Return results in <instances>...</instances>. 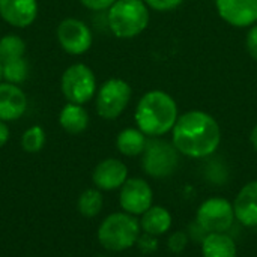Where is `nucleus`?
Returning a JSON list of instances; mask_svg holds the SVG:
<instances>
[{
    "instance_id": "obj_2",
    "label": "nucleus",
    "mask_w": 257,
    "mask_h": 257,
    "mask_svg": "<svg viewBox=\"0 0 257 257\" xmlns=\"http://www.w3.org/2000/svg\"><path fill=\"white\" fill-rule=\"evenodd\" d=\"M137 128L148 137H161L170 133L178 120V105L175 99L163 90L145 93L134 113Z\"/></svg>"
},
{
    "instance_id": "obj_18",
    "label": "nucleus",
    "mask_w": 257,
    "mask_h": 257,
    "mask_svg": "<svg viewBox=\"0 0 257 257\" xmlns=\"http://www.w3.org/2000/svg\"><path fill=\"white\" fill-rule=\"evenodd\" d=\"M59 123L69 134H81L89 126V114L83 105L68 102L59 114Z\"/></svg>"
},
{
    "instance_id": "obj_4",
    "label": "nucleus",
    "mask_w": 257,
    "mask_h": 257,
    "mask_svg": "<svg viewBox=\"0 0 257 257\" xmlns=\"http://www.w3.org/2000/svg\"><path fill=\"white\" fill-rule=\"evenodd\" d=\"M108 27L114 36L131 39L149 24V9L143 0H116L107 14Z\"/></svg>"
},
{
    "instance_id": "obj_24",
    "label": "nucleus",
    "mask_w": 257,
    "mask_h": 257,
    "mask_svg": "<svg viewBox=\"0 0 257 257\" xmlns=\"http://www.w3.org/2000/svg\"><path fill=\"white\" fill-rule=\"evenodd\" d=\"M188 241H190V236L184 230L169 232V236H167V250L170 253H173V254H179V253H182L187 248Z\"/></svg>"
},
{
    "instance_id": "obj_1",
    "label": "nucleus",
    "mask_w": 257,
    "mask_h": 257,
    "mask_svg": "<svg viewBox=\"0 0 257 257\" xmlns=\"http://www.w3.org/2000/svg\"><path fill=\"white\" fill-rule=\"evenodd\" d=\"M172 136V143L178 152L194 160L211 157L221 143L218 122L202 110H191L179 116Z\"/></svg>"
},
{
    "instance_id": "obj_20",
    "label": "nucleus",
    "mask_w": 257,
    "mask_h": 257,
    "mask_svg": "<svg viewBox=\"0 0 257 257\" xmlns=\"http://www.w3.org/2000/svg\"><path fill=\"white\" fill-rule=\"evenodd\" d=\"M102 206H104V197L101 194V190H98V188L84 190L80 194L78 202H77L78 212L87 218L96 217L102 211Z\"/></svg>"
},
{
    "instance_id": "obj_31",
    "label": "nucleus",
    "mask_w": 257,
    "mask_h": 257,
    "mask_svg": "<svg viewBox=\"0 0 257 257\" xmlns=\"http://www.w3.org/2000/svg\"><path fill=\"white\" fill-rule=\"evenodd\" d=\"M0 78H3V63L0 62Z\"/></svg>"
},
{
    "instance_id": "obj_12",
    "label": "nucleus",
    "mask_w": 257,
    "mask_h": 257,
    "mask_svg": "<svg viewBox=\"0 0 257 257\" xmlns=\"http://www.w3.org/2000/svg\"><path fill=\"white\" fill-rule=\"evenodd\" d=\"M128 179V167L117 158H107L96 164L92 181L95 187L101 191H114L120 190V187Z\"/></svg>"
},
{
    "instance_id": "obj_28",
    "label": "nucleus",
    "mask_w": 257,
    "mask_h": 257,
    "mask_svg": "<svg viewBox=\"0 0 257 257\" xmlns=\"http://www.w3.org/2000/svg\"><path fill=\"white\" fill-rule=\"evenodd\" d=\"M83 6H86L90 11H107L110 9L116 0H80Z\"/></svg>"
},
{
    "instance_id": "obj_5",
    "label": "nucleus",
    "mask_w": 257,
    "mask_h": 257,
    "mask_svg": "<svg viewBox=\"0 0 257 257\" xmlns=\"http://www.w3.org/2000/svg\"><path fill=\"white\" fill-rule=\"evenodd\" d=\"M179 152L173 143L152 137L148 140L142 154V169L154 179H166L172 176L179 166Z\"/></svg>"
},
{
    "instance_id": "obj_27",
    "label": "nucleus",
    "mask_w": 257,
    "mask_h": 257,
    "mask_svg": "<svg viewBox=\"0 0 257 257\" xmlns=\"http://www.w3.org/2000/svg\"><path fill=\"white\" fill-rule=\"evenodd\" d=\"M245 47L248 54L257 62V24H253L245 38Z\"/></svg>"
},
{
    "instance_id": "obj_25",
    "label": "nucleus",
    "mask_w": 257,
    "mask_h": 257,
    "mask_svg": "<svg viewBox=\"0 0 257 257\" xmlns=\"http://www.w3.org/2000/svg\"><path fill=\"white\" fill-rule=\"evenodd\" d=\"M137 248L145 254H152L158 250V238L157 236H152V235H148V233H143L140 235V238L137 239Z\"/></svg>"
},
{
    "instance_id": "obj_11",
    "label": "nucleus",
    "mask_w": 257,
    "mask_h": 257,
    "mask_svg": "<svg viewBox=\"0 0 257 257\" xmlns=\"http://www.w3.org/2000/svg\"><path fill=\"white\" fill-rule=\"evenodd\" d=\"M218 15L235 27L257 23V0H215Z\"/></svg>"
},
{
    "instance_id": "obj_15",
    "label": "nucleus",
    "mask_w": 257,
    "mask_h": 257,
    "mask_svg": "<svg viewBox=\"0 0 257 257\" xmlns=\"http://www.w3.org/2000/svg\"><path fill=\"white\" fill-rule=\"evenodd\" d=\"M27 108L24 92L12 83H0V120H17Z\"/></svg>"
},
{
    "instance_id": "obj_26",
    "label": "nucleus",
    "mask_w": 257,
    "mask_h": 257,
    "mask_svg": "<svg viewBox=\"0 0 257 257\" xmlns=\"http://www.w3.org/2000/svg\"><path fill=\"white\" fill-rule=\"evenodd\" d=\"M148 8L154 9V11H160V12H167V11H173L178 6L182 5L184 0H143Z\"/></svg>"
},
{
    "instance_id": "obj_6",
    "label": "nucleus",
    "mask_w": 257,
    "mask_h": 257,
    "mask_svg": "<svg viewBox=\"0 0 257 257\" xmlns=\"http://www.w3.org/2000/svg\"><path fill=\"white\" fill-rule=\"evenodd\" d=\"M196 221L208 233H223L232 229L236 221L233 203L221 196L203 200L196 211Z\"/></svg>"
},
{
    "instance_id": "obj_13",
    "label": "nucleus",
    "mask_w": 257,
    "mask_h": 257,
    "mask_svg": "<svg viewBox=\"0 0 257 257\" xmlns=\"http://www.w3.org/2000/svg\"><path fill=\"white\" fill-rule=\"evenodd\" d=\"M232 203L238 223L245 227H257V181L241 187Z\"/></svg>"
},
{
    "instance_id": "obj_16",
    "label": "nucleus",
    "mask_w": 257,
    "mask_h": 257,
    "mask_svg": "<svg viewBox=\"0 0 257 257\" xmlns=\"http://www.w3.org/2000/svg\"><path fill=\"white\" fill-rule=\"evenodd\" d=\"M139 221L143 233L160 238L170 232L173 224V217L167 208L160 205H152L143 215H140Z\"/></svg>"
},
{
    "instance_id": "obj_10",
    "label": "nucleus",
    "mask_w": 257,
    "mask_h": 257,
    "mask_svg": "<svg viewBox=\"0 0 257 257\" xmlns=\"http://www.w3.org/2000/svg\"><path fill=\"white\" fill-rule=\"evenodd\" d=\"M57 41L68 54L80 56L92 47L93 36L81 20L65 18L57 27Z\"/></svg>"
},
{
    "instance_id": "obj_17",
    "label": "nucleus",
    "mask_w": 257,
    "mask_h": 257,
    "mask_svg": "<svg viewBox=\"0 0 257 257\" xmlns=\"http://www.w3.org/2000/svg\"><path fill=\"white\" fill-rule=\"evenodd\" d=\"M202 257H238L235 239L223 233H208L202 241Z\"/></svg>"
},
{
    "instance_id": "obj_21",
    "label": "nucleus",
    "mask_w": 257,
    "mask_h": 257,
    "mask_svg": "<svg viewBox=\"0 0 257 257\" xmlns=\"http://www.w3.org/2000/svg\"><path fill=\"white\" fill-rule=\"evenodd\" d=\"M26 51V42L18 35H5L0 39V62L6 63L11 60L21 59Z\"/></svg>"
},
{
    "instance_id": "obj_9",
    "label": "nucleus",
    "mask_w": 257,
    "mask_h": 257,
    "mask_svg": "<svg viewBox=\"0 0 257 257\" xmlns=\"http://www.w3.org/2000/svg\"><path fill=\"white\" fill-rule=\"evenodd\" d=\"M119 205L126 214L143 215L154 205V191L149 182L142 178H128L119 190Z\"/></svg>"
},
{
    "instance_id": "obj_32",
    "label": "nucleus",
    "mask_w": 257,
    "mask_h": 257,
    "mask_svg": "<svg viewBox=\"0 0 257 257\" xmlns=\"http://www.w3.org/2000/svg\"><path fill=\"white\" fill-rule=\"evenodd\" d=\"M96 257H108V256H96Z\"/></svg>"
},
{
    "instance_id": "obj_23",
    "label": "nucleus",
    "mask_w": 257,
    "mask_h": 257,
    "mask_svg": "<svg viewBox=\"0 0 257 257\" xmlns=\"http://www.w3.org/2000/svg\"><path fill=\"white\" fill-rule=\"evenodd\" d=\"M45 145V131L39 125H33L21 137V146L26 152L29 154H36L39 152Z\"/></svg>"
},
{
    "instance_id": "obj_8",
    "label": "nucleus",
    "mask_w": 257,
    "mask_h": 257,
    "mask_svg": "<svg viewBox=\"0 0 257 257\" xmlns=\"http://www.w3.org/2000/svg\"><path fill=\"white\" fill-rule=\"evenodd\" d=\"M131 86L120 78L107 80L96 93V111L102 119L119 117L131 101Z\"/></svg>"
},
{
    "instance_id": "obj_29",
    "label": "nucleus",
    "mask_w": 257,
    "mask_h": 257,
    "mask_svg": "<svg viewBox=\"0 0 257 257\" xmlns=\"http://www.w3.org/2000/svg\"><path fill=\"white\" fill-rule=\"evenodd\" d=\"M8 140H9V128L3 120H0V148L5 146Z\"/></svg>"
},
{
    "instance_id": "obj_14",
    "label": "nucleus",
    "mask_w": 257,
    "mask_h": 257,
    "mask_svg": "<svg viewBox=\"0 0 257 257\" xmlns=\"http://www.w3.org/2000/svg\"><path fill=\"white\" fill-rule=\"evenodd\" d=\"M2 18L14 27H29L38 15L36 0H0Z\"/></svg>"
},
{
    "instance_id": "obj_19",
    "label": "nucleus",
    "mask_w": 257,
    "mask_h": 257,
    "mask_svg": "<svg viewBox=\"0 0 257 257\" xmlns=\"http://www.w3.org/2000/svg\"><path fill=\"white\" fill-rule=\"evenodd\" d=\"M148 143V136L139 128H125L119 133L116 139L117 151L125 157H139L143 154Z\"/></svg>"
},
{
    "instance_id": "obj_7",
    "label": "nucleus",
    "mask_w": 257,
    "mask_h": 257,
    "mask_svg": "<svg viewBox=\"0 0 257 257\" xmlns=\"http://www.w3.org/2000/svg\"><path fill=\"white\" fill-rule=\"evenodd\" d=\"M60 87L68 102L83 105L95 96L96 78L89 66L83 63H75L66 68V71L63 72Z\"/></svg>"
},
{
    "instance_id": "obj_3",
    "label": "nucleus",
    "mask_w": 257,
    "mask_h": 257,
    "mask_svg": "<svg viewBox=\"0 0 257 257\" xmlns=\"http://www.w3.org/2000/svg\"><path fill=\"white\" fill-rule=\"evenodd\" d=\"M142 235L140 221L137 217L123 211L107 215L98 227V242L107 251L120 253L137 244Z\"/></svg>"
},
{
    "instance_id": "obj_22",
    "label": "nucleus",
    "mask_w": 257,
    "mask_h": 257,
    "mask_svg": "<svg viewBox=\"0 0 257 257\" xmlns=\"http://www.w3.org/2000/svg\"><path fill=\"white\" fill-rule=\"evenodd\" d=\"M27 75H29V65L24 60V57L3 63V78L6 80V83L20 84L27 78Z\"/></svg>"
},
{
    "instance_id": "obj_30",
    "label": "nucleus",
    "mask_w": 257,
    "mask_h": 257,
    "mask_svg": "<svg viewBox=\"0 0 257 257\" xmlns=\"http://www.w3.org/2000/svg\"><path fill=\"white\" fill-rule=\"evenodd\" d=\"M250 142H251L253 149L257 152V125H254V128H253L251 133H250Z\"/></svg>"
},
{
    "instance_id": "obj_33",
    "label": "nucleus",
    "mask_w": 257,
    "mask_h": 257,
    "mask_svg": "<svg viewBox=\"0 0 257 257\" xmlns=\"http://www.w3.org/2000/svg\"><path fill=\"white\" fill-rule=\"evenodd\" d=\"M142 257H145V256H142Z\"/></svg>"
}]
</instances>
